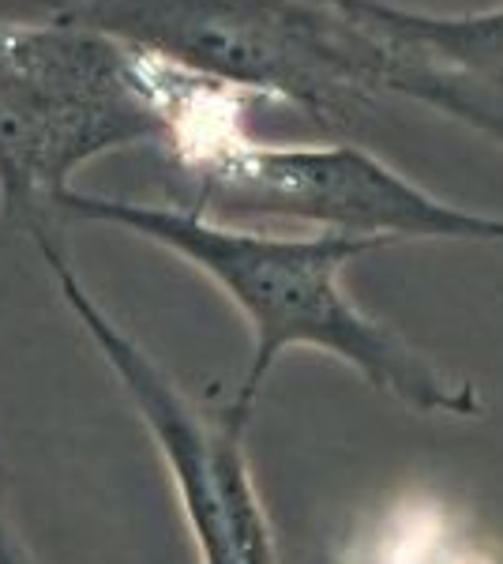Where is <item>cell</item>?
Returning <instances> with one entry per match:
<instances>
[{"mask_svg":"<svg viewBox=\"0 0 503 564\" xmlns=\"http://www.w3.org/2000/svg\"><path fill=\"white\" fill-rule=\"evenodd\" d=\"M166 143L158 65L95 26L0 20V215L34 249L64 245V196L87 162Z\"/></svg>","mask_w":503,"mask_h":564,"instance_id":"3957f363","label":"cell"},{"mask_svg":"<svg viewBox=\"0 0 503 564\" xmlns=\"http://www.w3.org/2000/svg\"><path fill=\"white\" fill-rule=\"evenodd\" d=\"M57 20L294 109L319 129H357L376 113L383 42L357 0H42Z\"/></svg>","mask_w":503,"mask_h":564,"instance_id":"7a4b0ae2","label":"cell"},{"mask_svg":"<svg viewBox=\"0 0 503 564\" xmlns=\"http://www.w3.org/2000/svg\"><path fill=\"white\" fill-rule=\"evenodd\" d=\"M64 218L117 226L158 245L230 297L252 332L249 369L241 384L226 391L244 422H252L255 399L286 350L331 354L364 384L395 399L406 411L428 417H478L484 411L470 380L451 377L414 343L402 339L395 327L380 324L346 294L342 271L387 245L338 238V234L255 230V226L215 223L170 199L143 204V199L95 196L84 188H72L64 196Z\"/></svg>","mask_w":503,"mask_h":564,"instance_id":"6da1fadb","label":"cell"},{"mask_svg":"<svg viewBox=\"0 0 503 564\" xmlns=\"http://www.w3.org/2000/svg\"><path fill=\"white\" fill-rule=\"evenodd\" d=\"M0 564H39L31 557L20 527H15V520H12V508H8L4 463H0Z\"/></svg>","mask_w":503,"mask_h":564,"instance_id":"52a82bcc","label":"cell"},{"mask_svg":"<svg viewBox=\"0 0 503 564\" xmlns=\"http://www.w3.org/2000/svg\"><path fill=\"white\" fill-rule=\"evenodd\" d=\"M170 204L215 223H289L380 245H503V215L466 212L402 177L357 143H267L249 129L207 135L166 154Z\"/></svg>","mask_w":503,"mask_h":564,"instance_id":"277c9868","label":"cell"},{"mask_svg":"<svg viewBox=\"0 0 503 564\" xmlns=\"http://www.w3.org/2000/svg\"><path fill=\"white\" fill-rule=\"evenodd\" d=\"M383 42L387 95L436 109L503 148V4L433 15L391 0H357Z\"/></svg>","mask_w":503,"mask_h":564,"instance_id":"8992f818","label":"cell"},{"mask_svg":"<svg viewBox=\"0 0 503 564\" xmlns=\"http://www.w3.org/2000/svg\"><path fill=\"white\" fill-rule=\"evenodd\" d=\"M39 252L64 305L121 380L128 403L154 436V448L177 486L199 564H278L267 508L244 452L249 422L230 406V395H188L166 366H158L84 286L64 245H42Z\"/></svg>","mask_w":503,"mask_h":564,"instance_id":"5b68a950","label":"cell"}]
</instances>
